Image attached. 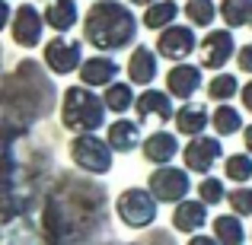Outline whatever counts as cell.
Instances as JSON below:
<instances>
[{
  "instance_id": "obj_24",
  "label": "cell",
  "mask_w": 252,
  "mask_h": 245,
  "mask_svg": "<svg viewBox=\"0 0 252 245\" xmlns=\"http://www.w3.org/2000/svg\"><path fill=\"white\" fill-rule=\"evenodd\" d=\"M102 99H105V105H109V111H128L131 105L137 102V96L131 92V83H109L105 86V92H102Z\"/></svg>"
},
{
  "instance_id": "obj_3",
  "label": "cell",
  "mask_w": 252,
  "mask_h": 245,
  "mask_svg": "<svg viewBox=\"0 0 252 245\" xmlns=\"http://www.w3.org/2000/svg\"><path fill=\"white\" fill-rule=\"evenodd\" d=\"M112 143L102 140L96 134H80L74 143H70V160H74L80 169L93 172V175H102V172L112 169Z\"/></svg>"
},
{
  "instance_id": "obj_1",
  "label": "cell",
  "mask_w": 252,
  "mask_h": 245,
  "mask_svg": "<svg viewBox=\"0 0 252 245\" xmlns=\"http://www.w3.org/2000/svg\"><path fill=\"white\" fill-rule=\"evenodd\" d=\"M137 35V19L118 0H96L83 16V38L99 51L128 48Z\"/></svg>"
},
{
  "instance_id": "obj_35",
  "label": "cell",
  "mask_w": 252,
  "mask_h": 245,
  "mask_svg": "<svg viewBox=\"0 0 252 245\" xmlns=\"http://www.w3.org/2000/svg\"><path fill=\"white\" fill-rule=\"evenodd\" d=\"M249 26H252V23H249Z\"/></svg>"
},
{
  "instance_id": "obj_23",
  "label": "cell",
  "mask_w": 252,
  "mask_h": 245,
  "mask_svg": "<svg viewBox=\"0 0 252 245\" xmlns=\"http://www.w3.org/2000/svg\"><path fill=\"white\" fill-rule=\"evenodd\" d=\"M211 124H214V131L220 137H230V134H236V131L243 128V118H240V111H236L233 105L220 102L214 109V115H211Z\"/></svg>"
},
{
  "instance_id": "obj_10",
  "label": "cell",
  "mask_w": 252,
  "mask_h": 245,
  "mask_svg": "<svg viewBox=\"0 0 252 245\" xmlns=\"http://www.w3.org/2000/svg\"><path fill=\"white\" fill-rule=\"evenodd\" d=\"M45 64L51 67V74H70L83 64L80 42H67V38H51L45 45Z\"/></svg>"
},
{
  "instance_id": "obj_20",
  "label": "cell",
  "mask_w": 252,
  "mask_h": 245,
  "mask_svg": "<svg viewBox=\"0 0 252 245\" xmlns=\"http://www.w3.org/2000/svg\"><path fill=\"white\" fill-rule=\"evenodd\" d=\"M176 16H179L176 0H157V3H150L147 13H144V26H147V29H166L169 23H176Z\"/></svg>"
},
{
  "instance_id": "obj_17",
  "label": "cell",
  "mask_w": 252,
  "mask_h": 245,
  "mask_svg": "<svg viewBox=\"0 0 252 245\" xmlns=\"http://www.w3.org/2000/svg\"><path fill=\"white\" fill-rule=\"evenodd\" d=\"M208 121H211L208 109H204V105H195V102H185L182 109L176 111V131H179V134H185V137L204 134Z\"/></svg>"
},
{
  "instance_id": "obj_22",
  "label": "cell",
  "mask_w": 252,
  "mask_h": 245,
  "mask_svg": "<svg viewBox=\"0 0 252 245\" xmlns=\"http://www.w3.org/2000/svg\"><path fill=\"white\" fill-rule=\"evenodd\" d=\"M214 239L220 245H243V239H246L243 223L236 220V217H230V214H220L214 220Z\"/></svg>"
},
{
  "instance_id": "obj_8",
  "label": "cell",
  "mask_w": 252,
  "mask_h": 245,
  "mask_svg": "<svg viewBox=\"0 0 252 245\" xmlns=\"http://www.w3.org/2000/svg\"><path fill=\"white\" fill-rule=\"evenodd\" d=\"M198 48H201V64H204V67L220 70L240 45L233 42V29H214V32L204 35V42L198 45Z\"/></svg>"
},
{
  "instance_id": "obj_14",
  "label": "cell",
  "mask_w": 252,
  "mask_h": 245,
  "mask_svg": "<svg viewBox=\"0 0 252 245\" xmlns=\"http://www.w3.org/2000/svg\"><path fill=\"white\" fill-rule=\"evenodd\" d=\"M208 220V204L204 201H179L176 210H172V226L179 233H195V229L204 226Z\"/></svg>"
},
{
  "instance_id": "obj_27",
  "label": "cell",
  "mask_w": 252,
  "mask_h": 245,
  "mask_svg": "<svg viewBox=\"0 0 252 245\" xmlns=\"http://www.w3.org/2000/svg\"><path fill=\"white\" fill-rule=\"evenodd\" d=\"M223 172H227L233 182H249L252 178V156L249 153H236L223 163Z\"/></svg>"
},
{
  "instance_id": "obj_25",
  "label": "cell",
  "mask_w": 252,
  "mask_h": 245,
  "mask_svg": "<svg viewBox=\"0 0 252 245\" xmlns=\"http://www.w3.org/2000/svg\"><path fill=\"white\" fill-rule=\"evenodd\" d=\"M236 92H240V80H236L233 74H217L214 80L208 83V99H214V102H227Z\"/></svg>"
},
{
  "instance_id": "obj_2",
  "label": "cell",
  "mask_w": 252,
  "mask_h": 245,
  "mask_svg": "<svg viewBox=\"0 0 252 245\" xmlns=\"http://www.w3.org/2000/svg\"><path fill=\"white\" fill-rule=\"evenodd\" d=\"M109 111L105 99H99L96 92H90V86H67L61 102V121L64 128L77 131V134H93L96 128H102V118Z\"/></svg>"
},
{
  "instance_id": "obj_16",
  "label": "cell",
  "mask_w": 252,
  "mask_h": 245,
  "mask_svg": "<svg viewBox=\"0 0 252 245\" xmlns=\"http://www.w3.org/2000/svg\"><path fill=\"white\" fill-rule=\"evenodd\" d=\"M154 77H157V54L147 45H137L128 57V80L147 86V83H154Z\"/></svg>"
},
{
  "instance_id": "obj_19",
  "label": "cell",
  "mask_w": 252,
  "mask_h": 245,
  "mask_svg": "<svg viewBox=\"0 0 252 245\" xmlns=\"http://www.w3.org/2000/svg\"><path fill=\"white\" fill-rule=\"evenodd\" d=\"M77 19H80V13H77L74 0H51L48 10H45V23H48L55 32H61V35L74 29Z\"/></svg>"
},
{
  "instance_id": "obj_12",
  "label": "cell",
  "mask_w": 252,
  "mask_h": 245,
  "mask_svg": "<svg viewBox=\"0 0 252 245\" xmlns=\"http://www.w3.org/2000/svg\"><path fill=\"white\" fill-rule=\"evenodd\" d=\"M201 89V70L191 64H176L166 74V92L176 99H191Z\"/></svg>"
},
{
  "instance_id": "obj_13",
  "label": "cell",
  "mask_w": 252,
  "mask_h": 245,
  "mask_svg": "<svg viewBox=\"0 0 252 245\" xmlns=\"http://www.w3.org/2000/svg\"><path fill=\"white\" fill-rule=\"evenodd\" d=\"M176 153H179V140L169 131H154V134L144 140V160L154 163V165H169Z\"/></svg>"
},
{
  "instance_id": "obj_18",
  "label": "cell",
  "mask_w": 252,
  "mask_h": 245,
  "mask_svg": "<svg viewBox=\"0 0 252 245\" xmlns=\"http://www.w3.org/2000/svg\"><path fill=\"white\" fill-rule=\"evenodd\" d=\"M105 140L112 143L115 153H131V150L141 143V124L128 121V118H118V121L109 124V137Z\"/></svg>"
},
{
  "instance_id": "obj_30",
  "label": "cell",
  "mask_w": 252,
  "mask_h": 245,
  "mask_svg": "<svg viewBox=\"0 0 252 245\" xmlns=\"http://www.w3.org/2000/svg\"><path fill=\"white\" fill-rule=\"evenodd\" d=\"M236 64L243 74H252V45H240L236 48Z\"/></svg>"
},
{
  "instance_id": "obj_9",
  "label": "cell",
  "mask_w": 252,
  "mask_h": 245,
  "mask_svg": "<svg viewBox=\"0 0 252 245\" xmlns=\"http://www.w3.org/2000/svg\"><path fill=\"white\" fill-rule=\"evenodd\" d=\"M182 160H185V169L204 175V172H211V165L220 160V140L217 137H204V134L191 137L189 147L182 150Z\"/></svg>"
},
{
  "instance_id": "obj_28",
  "label": "cell",
  "mask_w": 252,
  "mask_h": 245,
  "mask_svg": "<svg viewBox=\"0 0 252 245\" xmlns=\"http://www.w3.org/2000/svg\"><path fill=\"white\" fill-rule=\"evenodd\" d=\"M198 197H201L204 204L227 201V194H223V182H220V178H204V182L198 185Z\"/></svg>"
},
{
  "instance_id": "obj_6",
  "label": "cell",
  "mask_w": 252,
  "mask_h": 245,
  "mask_svg": "<svg viewBox=\"0 0 252 245\" xmlns=\"http://www.w3.org/2000/svg\"><path fill=\"white\" fill-rule=\"evenodd\" d=\"M195 48H198V42H195V32L189 26H166V29H160V38H157V54L160 57L179 64Z\"/></svg>"
},
{
  "instance_id": "obj_4",
  "label": "cell",
  "mask_w": 252,
  "mask_h": 245,
  "mask_svg": "<svg viewBox=\"0 0 252 245\" xmlns=\"http://www.w3.org/2000/svg\"><path fill=\"white\" fill-rule=\"evenodd\" d=\"M118 217H122L125 226L144 229L157 220V197L154 191L144 188H128L122 197H118Z\"/></svg>"
},
{
  "instance_id": "obj_11",
  "label": "cell",
  "mask_w": 252,
  "mask_h": 245,
  "mask_svg": "<svg viewBox=\"0 0 252 245\" xmlns=\"http://www.w3.org/2000/svg\"><path fill=\"white\" fill-rule=\"evenodd\" d=\"M134 111H137V121H141V124H166L172 118L169 92H160V89L141 92L137 102H134Z\"/></svg>"
},
{
  "instance_id": "obj_7",
  "label": "cell",
  "mask_w": 252,
  "mask_h": 245,
  "mask_svg": "<svg viewBox=\"0 0 252 245\" xmlns=\"http://www.w3.org/2000/svg\"><path fill=\"white\" fill-rule=\"evenodd\" d=\"M45 13H38L35 6H19L13 13V23H10V32H13V42L23 45V48H32V45L42 42V29H45Z\"/></svg>"
},
{
  "instance_id": "obj_32",
  "label": "cell",
  "mask_w": 252,
  "mask_h": 245,
  "mask_svg": "<svg viewBox=\"0 0 252 245\" xmlns=\"http://www.w3.org/2000/svg\"><path fill=\"white\" fill-rule=\"evenodd\" d=\"M189 245H220V242L211 239V236H195V239H189Z\"/></svg>"
},
{
  "instance_id": "obj_33",
  "label": "cell",
  "mask_w": 252,
  "mask_h": 245,
  "mask_svg": "<svg viewBox=\"0 0 252 245\" xmlns=\"http://www.w3.org/2000/svg\"><path fill=\"white\" fill-rule=\"evenodd\" d=\"M243 140H246V150H249V153H252V124H249L246 131H243Z\"/></svg>"
},
{
  "instance_id": "obj_21",
  "label": "cell",
  "mask_w": 252,
  "mask_h": 245,
  "mask_svg": "<svg viewBox=\"0 0 252 245\" xmlns=\"http://www.w3.org/2000/svg\"><path fill=\"white\" fill-rule=\"evenodd\" d=\"M220 16L227 29H240L252 23V0H220Z\"/></svg>"
},
{
  "instance_id": "obj_5",
  "label": "cell",
  "mask_w": 252,
  "mask_h": 245,
  "mask_svg": "<svg viewBox=\"0 0 252 245\" xmlns=\"http://www.w3.org/2000/svg\"><path fill=\"white\" fill-rule=\"evenodd\" d=\"M150 191H154L157 201H169L179 204L185 201V194L191 191V178L182 169H172V165H160V169L150 175Z\"/></svg>"
},
{
  "instance_id": "obj_34",
  "label": "cell",
  "mask_w": 252,
  "mask_h": 245,
  "mask_svg": "<svg viewBox=\"0 0 252 245\" xmlns=\"http://www.w3.org/2000/svg\"><path fill=\"white\" fill-rule=\"evenodd\" d=\"M131 3H137V6H150V3H157V0H131Z\"/></svg>"
},
{
  "instance_id": "obj_29",
  "label": "cell",
  "mask_w": 252,
  "mask_h": 245,
  "mask_svg": "<svg viewBox=\"0 0 252 245\" xmlns=\"http://www.w3.org/2000/svg\"><path fill=\"white\" fill-rule=\"evenodd\" d=\"M230 207H233L236 217H252V188L230 191Z\"/></svg>"
},
{
  "instance_id": "obj_26",
  "label": "cell",
  "mask_w": 252,
  "mask_h": 245,
  "mask_svg": "<svg viewBox=\"0 0 252 245\" xmlns=\"http://www.w3.org/2000/svg\"><path fill=\"white\" fill-rule=\"evenodd\" d=\"M185 16H189L195 26H201V29H204V26L214 23L217 6L211 3V0H189V3H185Z\"/></svg>"
},
{
  "instance_id": "obj_15",
  "label": "cell",
  "mask_w": 252,
  "mask_h": 245,
  "mask_svg": "<svg viewBox=\"0 0 252 245\" xmlns=\"http://www.w3.org/2000/svg\"><path fill=\"white\" fill-rule=\"evenodd\" d=\"M115 74H118V64L102 54L86 57L80 64V80L86 86H109V83H115Z\"/></svg>"
},
{
  "instance_id": "obj_31",
  "label": "cell",
  "mask_w": 252,
  "mask_h": 245,
  "mask_svg": "<svg viewBox=\"0 0 252 245\" xmlns=\"http://www.w3.org/2000/svg\"><path fill=\"white\" fill-rule=\"evenodd\" d=\"M240 96H243V109H246V111H252V80H249V83L240 89Z\"/></svg>"
}]
</instances>
